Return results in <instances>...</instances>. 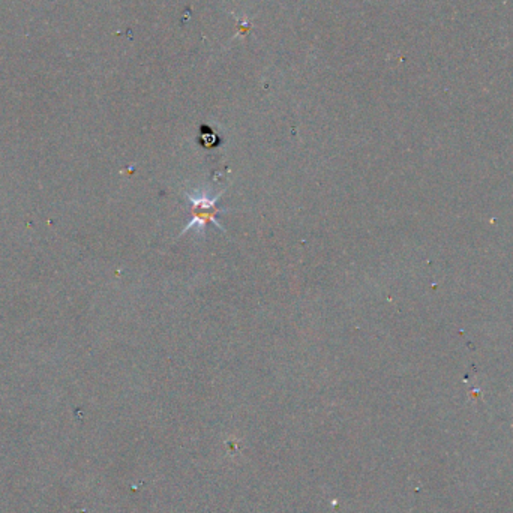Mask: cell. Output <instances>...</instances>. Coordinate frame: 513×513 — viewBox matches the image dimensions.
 <instances>
[{
	"instance_id": "obj_1",
	"label": "cell",
	"mask_w": 513,
	"mask_h": 513,
	"mask_svg": "<svg viewBox=\"0 0 513 513\" xmlns=\"http://www.w3.org/2000/svg\"><path fill=\"white\" fill-rule=\"evenodd\" d=\"M185 195L188 197L191 204H193V207H191V213H193V218H191V221L188 222L186 227L182 230V234L188 233L191 229H197L200 233L203 234L204 227L209 222L215 224L220 230L225 231L222 225L218 221H216V216L229 212V211H225V209L216 207V202H218L220 197L222 195V193L218 194V195H215V197H211L207 193H200V191H197V193H194V194H191V193H188V191H185Z\"/></svg>"
}]
</instances>
